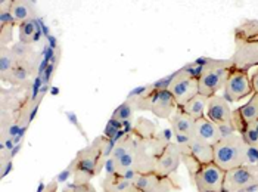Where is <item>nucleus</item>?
Listing matches in <instances>:
<instances>
[{
  "label": "nucleus",
  "instance_id": "6",
  "mask_svg": "<svg viewBox=\"0 0 258 192\" xmlns=\"http://www.w3.org/2000/svg\"><path fill=\"white\" fill-rule=\"evenodd\" d=\"M224 177L226 172L213 161L199 166L192 183L198 192H224Z\"/></svg>",
  "mask_w": 258,
  "mask_h": 192
},
{
  "label": "nucleus",
  "instance_id": "21",
  "mask_svg": "<svg viewBox=\"0 0 258 192\" xmlns=\"http://www.w3.org/2000/svg\"><path fill=\"white\" fill-rule=\"evenodd\" d=\"M138 111V108H136V101H135V98H132V99H128V101H125L124 104H121L118 108L114 111V114L111 117V121L112 123H125V121H132V118H133V115L135 113Z\"/></svg>",
  "mask_w": 258,
  "mask_h": 192
},
{
  "label": "nucleus",
  "instance_id": "26",
  "mask_svg": "<svg viewBox=\"0 0 258 192\" xmlns=\"http://www.w3.org/2000/svg\"><path fill=\"white\" fill-rule=\"evenodd\" d=\"M132 132L136 136H139V137H152V136L157 134L155 133V124H152L146 118H140Z\"/></svg>",
  "mask_w": 258,
  "mask_h": 192
},
{
  "label": "nucleus",
  "instance_id": "18",
  "mask_svg": "<svg viewBox=\"0 0 258 192\" xmlns=\"http://www.w3.org/2000/svg\"><path fill=\"white\" fill-rule=\"evenodd\" d=\"M11 12L15 21V25H22L31 19H34V8L31 2L24 0H12L11 2Z\"/></svg>",
  "mask_w": 258,
  "mask_h": 192
},
{
  "label": "nucleus",
  "instance_id": "11",
  "mask_svg": "<svg viewBox=\"0 0 258 192\" xmlns=\"http://www.w3.org/2000/svg\"><path fill=\"white\" fill-rule=\"evenodd\" d=\"M133 182L142 192H173L181 188L173 177H162L154 172L138 174Z\"/></svg>",
  "mask_w": 258,
  "mask_h": 192
},
{
  "label": "nucleus",
  "instance_id": "17",
  "mask_svg": "<svg viewBox=\"0 0 258 192\" xmlns=\"http://www.w3.org/2000/svg\"><path fill=\"white\" fill-rule=\"evenodd\" d=\"M195 137H198L201 140L210 143L211 147H214L217 142H220V133L217 124H214L213 121H210L207 117H202L195 121Z\"/></svg>",
  "mask_w": 258,
  "mask_h": 192
},
{
  "label": "nucleus",
  "instance_id": "12",
  "mask_svg": "<svg viewBox=\"0 0 258 192\" xmlns=\"http://www.w3.org/2000/svg\"><path fill=\"white\" fill-rule=\"evenodd\" d=\"M258 120V93H252L246 104L236 108L232 113V126L240 134L246 124Z\"/></svg>",
  "mask_w": 258,
  "mask_h": 192
},
{
  "label": "nucleus",
  "instance_id": "23",
  "mask_svg": "<svg viewBox=\"0 0 258 192\" xmlns=\"http://www.w3.org/2000/svg\"><path fill=\"white\" fill-rule=\"evenodd\" d=\"M37 34H39V25H37L36 19H31V21L20 25V41L22 43L33 44L37 38Z\"/></svg>",
  "mask_w": 258,
  "mask_h": 192
},
{
  "label": "nucleus",
  "instance_id": "19",
  "mask_svg": "<svg viewBox=\"0 0 258 192\" xmlns=\"http://www.w3.org/2000/svg\"><path fill=\"white\" fill-rule=\"evenodd\" d=\"M207 102H208V98L204 95H197L194 99H190L187 104H184L183 107H177L180 108L183 113L192 117L195 121L205 117V110H207Z\"/></svg>",
  "mask_w": 258,
  "mask_h": 192
},
{
  "label": "nucleus",
  "instance_id": "8",
  "mask_svg": "<svg viewBox=\"0 0 258 192\" xmlns=\"http://www.w3.org/2000/svg\"><path fill=\"white\" fill-rule=\"evenodd\" d=\"M229 59L233 68L249 73L258 67V40H235V52Z\"/></svg>",
  "mask_w": 258,
  "mask_h": 192
},
{
  "label": "nucleus",
  "instance_id": "7",
  "mask_svg": "<svg viewBox=\"0 0 258 192\" xmlns=\"http://www.w3.org/2000/svg\"><path fill=\"white\" fill-rule=\"evenodd\" d=\"M254 93L252 84H251V76L246 71L230 68L229 76L226 80V84L223 87V98L227 102H239L245 99L246 96Z\"/></svg>",
  "mask_w": 258,
  "mask_h": 192
},
{
  "label": "nucleus",
  "instance_id": "16",
  "mask_svg": "<svg viewBox=\"0 0 258 192\" xmlns=\"http://www.w3.org/2000/svg\"><path fill=\"white\" fill-rule=\"evenodd\" d=\"M102 191L103 192H142L135 185L133 180L117 174V173H106L103 182H102Z\"/></svg>",
  "mask_w": 258,
  "mask_h": 192
},
{
  "label": "nucleus",
  "instance_id": "4",
  "mask_svg": "<svg viewBox=\"0 0 258 192\" xmlns=\"http://www.w3.org/2000/svg\"><path fill=\"white\" fill-rule=\"evenodd\" d=\"M135 101L138 111H148L164 120H170V117L177 110V104L167 87H152L135 98Z\"/></svg>",
  "mask_w": 258,
  "mask_h": 192
},
{
  "label": "nucleus",
  "instance_id": "5",
  "mask_svg": "<svg viewBox=\"0 0 258 192\" xmlns=\"http://www.w3.org/2000/svg\"><path fill=\"white\" fill-rule=\"evenodd\" d=\"M167 89L173 95L177 107H183L199 93V77L195 76L186 65L171 76Z\"/></svg>",
  "mask_w": 258,
  "mask_h": 192
},
{
  "label": "nucleus",
  "instance_id": "25",
  "mask_svg": "<svg viewBox=\"0 0 258 192\" xmlns=\"http://www.w3.org/2000/svg\"><path fill=\"white\" fill-rule=\"evenodd\" d=\"M240 137L243 139V142H245L249 148L258 151V120L257 121H254V123L246 124L245 129H243L242 133H240Z\"/></svg>",
  "mask_w": 258,
  "mask_h": 192
},
{
  "label": "nucleus",
  "instance_id": "3",
  "mask_svg": "<svg viewBox=\"0 0 258 192\" xmlns=\"http://www.w3.org/2000/svg\"><path fill=\"white\" fill-rule=\"evenodd\" d=\"M249 155V147L243 142L240 134L229 139H221L214 145V163L224 172L245 166Z\"/></svg>",
  "mask_w": 258,
  "mask_h": 192
},
{
  "label": "nucleus",
  "instance_id": "13",
  "mask_svg": "<svg viewBox=\"0 0 258 192\" xmlns=\"http://www.w3.org/2000/svg\"><path fill=\"white\" fill-rule=\"evenodd\" d=\"M232 113H233V110L230 108L229 102L223 96L214 95L211 96V98H208L205 117L210 121H213L214 124L232 123Z\"/></svg>",
  "mask_w": 258,
  "mask_h": 192
},
{
  "label": "nucleus",
  "instance_id": "9",
  "mask_svg": "<svg viewBox=\"0 0 258 192\" xmlns=\"http://www.w3.org/2000/svg\"><path fill=\"white\" fill-rule=\"evenodd\" d=\"M258 183V172L249 166H240L226 172L224 192H242Z\"/></svg>",
  "mask_w": 258,
  "mask_h": 192
},
{
  "label": "nucleus",
  "instance_id": "28",
  "mask_svg": "<svg viewBox=\"0 0 258 192\" xmlns=\"http://www.w3.org/2000/svg\"><path fill=\"white\" fill-rule=\"evenodd\" d=\"M251 84H252L254 93H258V68L252 73V76H251Z\"/></svg>",
  "mask_w": 258,
  "mask_h": 192
},
{
  "label": "nucleus",
  "instance_id": "2",
  "mask_svg": "<svg viewBox=\"0 0 258 192\" xmlns=\"http://www.w3.org/2000/svg\"><path fill=\"white\" fill-rule=\"evenodd\" d=\"M201 65L199 76V95L211 98L223 90L229 71L232 68L230 59H211L201 58L197 61Z\"/></svg>",
  "mask_w": 258,
  "mask_h": 192
},
{
  "label": "nucleus",
  "instance_id": "27",
  "mask_svg": "<svg viewBox=\"0 0 258 192\" xmlns=\"http://www.w3.org/2000/svg\"><path fill=\"white\" fill-rule=\"evenodd\" d=\"M73 189H74V192H96L95 186L90 182L89 183H79V185L73 183Z\"/></svg>",
  "mask_w": 258,
  "mask_h": 192
},
{
  "label": "nucleus",
  "instance_id": "29",
  "mask_svg": "<svg viewBox=\"0 0 258 192\" xmlns=\"http://www.w3.org/2000/svg\"><path fill=\"white\" fill-rule=\"evenodd\" d=\"M58 191V183L56 182H50L49 185H46L44 188H43V191L41 192H56Z\"/></svg>",
  "mask_w": 258,
  "mask_h": 192
},
{
  "label": "nucleus",
  "instance_id": "20",
  "mask_svg": "<svg viewBox=\"0 0 258 192\" xmlns=\"http://www.w3.org/2000/svg\"><path fill=\"white\" fill-rule=\"evenodd\" d=\"M17 65H18V61L12 52V47L0 46V76H2V81L6 80V77L14 71V68Z\"/></svg>",
  "mask_w": 258,
  "mask_h": 192
},
{
  "label": "nucleus",
  "instance_id": "10",
  "mask_svg": "<svg viewBox=\"0 0 258 192\" xmlns=\"http://www.w3.org/2000/svg\"><path fill=\"white\" fill-rule=\"evenodd\" d=\"M181 147L177 142H168L157 157L154 173L162 177H171L181 164Z\"/></svg>",
  "mask_w": 258,
  "mask_h": 192
},
{
  "label": "nucleus",
  "instance_id": "24",
  "mask_svg": "<svg viewBox=\"0 0 258 192\" xmlns=\"http://www.w3.org/2000/svg\"><path fill=\"white\" fill-rule=\"evenodd\" d=\"M12 52H14V55H15L18 62H25V64H31L33 62L34 51H33V46L31 44L18 41V43H15L12 46Z\"/></svg>",
  "mask_w": 258,
  "mask_h": 192
},
{
  "label": "nucleus",
  "instance_id": "14",
  "mask_svg": "<svg viewBox=\"0 0 258 192\" xmlns=\"http://www.w3.org/2000/svg\"><path fill=\"white\" fill-rule=\"evenodd\" d=\"M170 127L173 134L177 137V143H183L187 139L194 137L195 133V120L192 117L183 113L180 108H177L173 115L170 117Z\"/></svg>",
  "mask_w": 258,
  "mask_h": 192
},
{
  "label": "nucleus",
  "instance_id": "15",
  "mask_svg": "<svg viewBox=\"0 0 258 192\" xmlns=\"http://www.w3.org/2000/svg\"><path fill=\"white\" fill-rule=\"evenodd\" d=\"M179 145L184 153L194 157L199 164H208V163L214 161V147H211L210 143L201 140L195 136L187 139L183 143H179Z\"/></svg>",
  "mask_w": 258,
  "mask_h": 192
},
{
  "label": "nucleus",
  "instance_id": "22",
  "mask_svg": "<svg viewBox=\"0 0 258 192\" xmlns=\"http://www.w3.org/2000/svg\"><path fill=\"white\" fill-rule=\"evenodd\" d=\"M33 73V67L31 64H25V62H18V65L14 68V71L6 77L5 83H9L12 86H21L28 77Z\"/></svg>",
  "mask_w": 258,
  "mask_h": 192
},
{
  "label": "nucleus",
  "instance_id": "1",
  "mask_svg": "<svg viewBox=\"0 0 258 192\" xmlns=\"http://www.w3.org/2000/svg\"><path fill=\"white\" fill-rule=\"evenodd\" d=\"M105 147H109V139L102 136L98 137L90 147H86L77 153L70 166L73 183H89L95 176H98L103 170L108 160Z\"/></svg>",
  "mask_w": 258,
  "mask_h": 192
}]
</instances>
